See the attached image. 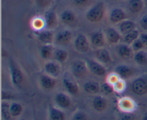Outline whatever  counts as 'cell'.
<instances>
[{
    "mask_svg": "<svg viewBox=\"0 0 147 120\" xmlns=\"http://www.w3.org/2000/svg\"><path fill=\"white\" fill-rule=\"evenodd\" d=\"M37 38L42 45H53L55 42V35L53 30L44 29L41 31L36 32Z\"/></svg>",
    "mask_w": 147,
    "mask_h": 120,
    "instance_id": "30bf717a",
    "label": "cell"
},
{
    "mask_svg": "<svg viewBox=\"0 0 147 120\" xmlns=\"http://www.w3.org/2000/svg\"><path fill=\"white\" fill-rule=\"evenodd\" d=\"M53 0H35L37 5L41 9H46L53 4Z\"/></svg>",
    "mask_w": 147,
    "mask_h": 120,
    "instance_id": "d590c367",
    "label": "cell"
},
{
    "mask_svg": "<svg viewBox=\"0 0 147 120\" xmlns=\"http://www.w3.org/2000/svg\"><path fill=\"white\" fill-rule=\"evenodd\" d=\"M74 48L80 53H86L89 51L90 47V40L83 33H78L74 40Z\"/></svg>",
    "mask_w": 147,
    "mask_h": 120,
    "instance_id": "277c9868",
    "label": "cell"
},
{
    "mask_svg": "<svg viewBox=\"0 0 147 120\" xmlns=\"http://www.w3.org/2000/svg\"><path fill=\"white\" fill-rule=\"evenodd\" d=\"M63 85H64L65 88L67 92L72 95H76L78 94L79 88L77 83L72 79H69V78H64L63 79Z\"/></svg>",
    "mask_w": 147,
    "mask_h": 120,
    "instance_id": "7402d4cb",
    "label": "cell"
},
{
    "mask_svg": "<svg viewBox=\"0 0 147 120\" xmlns=\"http://www.w3.org/2000/svg\"><path fill=\"white\" fill-rule=\"evenodd\" d=\"M119 106L121 110L125 112H128V113L134 112L136 107L135 102L132 99L128 97H125L121 99L119 102Z\"/></svg>",
    "mask_w": 147,
    "mask_h": 120,
    "instance_id": "d6986e66",
    "label": "cell"
},
{
    "mask_svg": "<svg viewBox=\"0 0 147 120\" xmlns=\"http://www.w3.org/2000/svg\"><path fill=\"white\" fill-rule=\"evenodd\" d=\"M144 0H129L128 9L133 14H139L143 10Z\"/></svg>",
    "mask_w": 147,
    "mask_h": 120,
    "instance_id": "ffe728a7",
    "label": "cell"
},
{
    "mask_svg": "<svg viewBox=\"0 0 147 120\" xmlns=\"http://www.w3.org/2000/svg\"><path fill=\"white\" fill-rule=\"evenodd\" d=\"M50 116L52 120H65V114L60 109L51 107L50 110Z\"/></svg>",
    "mask_w": 147,
    "mask_h": 120,
    "instance_id": "4dcf8cb0",
    "label": "cell"
},
{
    "mask_svg": "<svg viewBox=\"0 0 147 120\" xmlns=\"http://www.w3.org/2000/svg\"><path fill=\"white\" fill-rule=\"evenodd\" d=\"M107 101L103 96H97L93 99V106L97 112H103L107 107Z\"/></svg>",
    "mask_w": 147,
    "mask_h": 120,
    "instance_id": "cb8c5ba5",
    "label": "cell"
},
{
    "mask_svg": "<svg viewBox=\"0 0 147 120\" xmlns=\"http://www.w3.org/2000/svg\"><path fill=\"white\" fill-rule=\"evenodd\" d=\"M23 111L22 106L20 104L14 102L10 105V113L12 117H17L22 114Z\"/></svg>",
    "mask_w": 147,
    "mask_h": 120,
    "instance_id": "1f68e13d",
    "label": "cell"
},
{
    "mask_svg": "<svg viewBox=\"0 0 147 120\" xmlns=\"http://www.w3.org/2000/svg\"><path fill=\"white\" fill-rule=\"evenodd\" d=\"M113 86L114 91L117 92H122L124 90L125 88H126V83H125L124 81L120 79Z\"/></svg>",
    "mask_w": 147,
    "mask_h": 120,
    "instance_id": "e575fe53",
    "label": "cell"
},
{
    "mask_svg": "<svg viewBox=\"0 0 147 120\" xmlns=\"http://www.w3.org/2000/svg\"><path fill=\"white\" fill-rule=\"evenodd\" d=\"M116 53L121 58L125 60L134 58V51L132 49L131 46L126 43L119 44L116 47Z\"/></svg>",
    "mask_w": 147,
    "mask_h": 120,
    "instance_id": "4fadbf2b",
    "label": "cell"
},
{
    "mask_svg": "<svg viewBox=\"0 0 147 120\" xmlns=\"http://www.w3.org/2000/svg\"><path fill=\"white\" fill-rule=\"evenodd\" d=\"M109 21L113 24H119L125 20H127V14L121 8H113L109 14Z\"/></svg>",
    "mask_w": 147,
    "mask_h": 120,
    "instance_id": "5bb4252c",
    "label": "cell"
},
{
    "mask_svg": "<svg viewBox=\"0 0 147 120\" xmlns=\"http://www.w3.org/2000/svg\"><path fill=\"white\" fill-rule=\"evenodd\" d=\"M11 96L8 93V92H2V99H10Z\"/></svg>",
    "mask_w": 147,
    "mask_h": 120,
    "instance_id": "ee69618b",
    "label": "cell"
},
{
    "mask_svg": "<svg viewBox=\"0 0 147 120\" xmlns=\"http://www.w3.org/2000/svg\"><path fill=\"white\" fill-rule=\"evenodd\" d=\"M55 48L53 45H43L40 48V56L43 60H49L53 57Z\"/></svg>",
    "mask_w": 147,
    "mask_h": 120,
    "instance_id": "d4e9b609",
    "label": "cell"
},
{
    "mask_svg": "<svg viewBox=\"0 0 147 120\" xmlns=\"http://www.w3.org/2000/svg\"><path fill=\"white\" fill-rule=\"evenodd\" d=\"M83 89H84L86 93L94 94H97L100 92V86L97 82L89 81H87L86 83H84Z\"/></svg>",
    "mask_w": 147,
    "mask_h": 120,
    "instance_id": "4316f807",
    "label": "cell"
},
{
    "mask_svg": "<svg viewBox=\"0 0 147 120\" xmlns=\"http://www.w3.org/2000/svg\"><path fill=\"white\" fill-rule=\"evenodd\" d=\"M32 27L36 32L41 31L46 29L45 21L44 17H34L31 22Z\"/></svg>",
    "mask_w": 147,
    "mask_h": 120,
    "instance_id": "f546056e",
    "label": "cell"
},
{
    "mask_svg": "<svg viewBox=\"0 0 147 120\" xmlns=\"http://www.w3.org/2000/svg\"><path fill=\"white\" fill-rule=\"evenodd\" d=\"M90 2V0H72V3L76 7L81 8L88 5Z\"/></svg>",
    "mask_w": 147,
    "mask_h": 120,
    "instance_id": "74e56055",
    "label": "cell"
},
{
    "mask_svg": "<svg viewBox=\"0 0 147 120\" xmlns=\"http://www.w3.org/2000/svg\"><path fill=\"white\" fill-rule=\"evenodd\" d=\"M144 1H146V2H147V0H144Z\"/></svg>",
    "mask_w": 147,
    "mask_h": 120,
    "instance_id": "bcb514c9",
    "label": "cell"
},
{
    "mask_svg": "<svg viewBox=\"0 0 147 120\" xmlns=\"http://www.w3.org/2000/svg\"><path fill=\"white\" fill-rule=\"evenodd\" d=\"M70 70L73 76L78 79L85 77L88 74L89 69L86 61L80 59L74 60L70 64Z\"/></svg>",
    "mask_w": 147,
    "mask_h": 120,
    "instance_id": "7a4b0ae2",
    "label": "cell"
},
{
    "mask_svg": "<svg viewBox=\"0 0 147 120\" xmlns=\"http://www.w3.org/2000/svg\"><path fill=\"white\" fill-rule=\"evenodd\" d=\"M86 62L88 65L89 71L91 72L93 74L101 77L107 73V71L104 65L98 61L96 59L88 58Z\"/></svg>",
    "mask_w": 147,
    "mask_h": 120,
    "instance_id": "5b68a950",
    "label": "cell"
},
{
    "mask_svg": "<svg viewBox=\"0 0 147 120\" xmlns=\"http://www.w3.org/2000/svg\"><path fill=\"white\" fill-rule=\"evenodd\" d=\"M143 120H147V115H146L144 117Z\"/></svg>",
    "mask_w": 147,
    "mask_h": 120,
    "instance_id": "f6af8a7d",
    "label": "cell"
},
{
    "mask_svg": "<svg viewBox=\"0 0 147 120\" xmlns=\"http://www.w3.org/2000/svg\"><path fill=\"white\" fill-rule=\"evenodd\" d=\"M121 120H134V117L131 115H126L122 117Z\"/></svg>",
    "mask_w": 147,
    "mask_h": 120,
    "instance_id": "7bdbcfd3",
    "label": "cell"
},
{
    "mask_svg": "<svg viewBox=\"0 0 147 120\" xmlns=\"http://www.w3.org/2000/svg\"><path fill=\"white\" fill-rule=\"evenodd\" d=\"M55 100L56 104L63 109L68 108L71 103L69 96L64 93H58L56 94Z\"/></svg>",
    "mask_w": 147,
    "mask_h": 120,
    "instance_id": "603a6c76",
    "label": "cell"
},
{
    "mask_svg": "<svg viewBox=\"0 0 147 120\" xmlns=\"http://www.w3.org/2000/svg\"><path fill=\"white\" fill-rule=\"evenodd\" d=\"M40 84L42 88L47 90L53 89L55 86V79L53 76H50L47 74H43L40 76Z\"/></svg>",
    "mask_w": 147,
    "mask_h": 120,
    "instance_id": "44dd1931",
    "label": "cell"
},
{
    "mask_svg": "<svg viewBox=\"0 0 147 120\" xmlns=\"http://www.w3.org/2000/svg\"><path fill=\"white\" fill-rule=\"evenodd\" d=\"M46 29L53 30L58 25V18L54 11L47 12L44 17Z\"/></svg>",
    "mask_w": 147,
    "mask_h": 120,
    "instance_id": "ac0fdd59",
    "label": "cell"
},
{
    "mask_svg": "<svg viewBox=\"0 0 147 120\" xmlns=\"http://www.w3.org/2000/svg\"><path fill=\"white\" fill-rule=\"evenodd\" d=\"M139 39L143 42V43L145 45V46L147 47V33H141L140 35H139Z\"/></svg>",
    "mask_w": 147,
    "mask_h": 120,
    "instance_id": "b9f144b4",
    "label": "cell"
},
{
    "mask_svg": "<svg viewBox=\"0 0 147 120\" xmlns=\"http://www.w3.org/2000/svg\"><path fill=\"white\" fill-rule=\"evenodd\" d=\"M68 58V53L63 48H55L53 53V58L55 61L60 63H63L67 60Z\"/></svg>",
    "mask_w": 147,
    "mask_h": 120,
    "instance_id": "484cf974",
    "label": "cell"
},
{
    "mask_svg": "<svg viewBox=\"0 0 147 120\" xmlns=\"http://www.w3.org/2000/svg\"><path fill=\"white\" fill-rule=\"evenodd\" d=\"M60 20L63 24L69 27L75 26L78 22L77 15L71 9H65L60 13Z\"/></svg>",
    "mask_w": 147,
    "mask_h": 120,
    "instance_id": "8992f818",
    "label": "cell"
},
{
    "mask_svg": "<svg viewBox=\"0 0 147 120\" xmlns=\"http://www.w3.org/2000/svg\"><path fill=\"white\" fill-rule=\"evenodd\" d=\"M106 41L111 45H117L123 39V36L120 32L113 27H109L105 32Z\"/></svg>",
    "mask_w": 147,
    "mask_h": 120,
    "instance_id": "ba28073f",
    "label": "cell"
},
{
    "mask_svg": "<svg viewBox=\"0 0 147 120\" xmlns=\"http://www.w3.org/2000/svg\"><path fill=\"white\" fill-rule=\"evenodd\" d=\"M139 25L141 28L144 30V31L147 32V13L144 15L142 16V18L139 20Z\"/></svg>",
    "mask_w": 147,
    "mask_h": 120,
    "instance_id": "60d3db41",
    "label": "cell"
},
{
    "mask_svg": "<svg viewBox=\"0 0 147 120\" xmlns=\"http://www.w3.org/2000/svg\"><path fill=\"white\" fill-rule=\"evenodd\" d=\"M132 92L138 96H143L147 93V83L142 78L135 79L131 85Z\"/></svg>",
    "mask_w": 147,
    "mask_h": 120,
    "instance_id": "9a60e30c",
    "label": "cell"
},
{
    "mask_svg": "<svg viewBox=\"0 0 147 120\" xmlns=\"http://www.w3.org/2000/svg\"><path fill=\"white\" fill-rule=\"evenodd\" d=\"M106 14V5L103 1H99L90 7L86 13V18L90 22L96 23L101 21Z\"/></svg>",
    "mask_w": 147,
    "mask_h": 120,
    "instance_id": "6da1fadb",
    "label": "cell"
},
{
    "mask_svg": "<svg viewBox=\"0 0 147 120\" xmlns=\"http://www.w3.org/2000/svg\"><path fill=\"white\" fill-rule=\"evenodd\" d=\"M44 70L46 74L56 78L61 73V66L60 63L55 60H47L44 65Z\"/></svg>",
    "mask_w": 147,
    "mask_h": 120,
    "instance_id": "9c48e42d",
    "label": "cell"
},
{
    "mask_svg": "<svg viewBox=\"0 0 147 120\" xmlns=\"http://www.w3.org/2000/svg\"><path fill=\"white\" fill-rule=\"evenodd\" d=\"M73 39V33L70 30H63L58 32L55 35V42L60 45H66L71 42Z\"/></svg>",
    "mask_w": 147,
    "mask_h": 120,
    "instance_id": "8fae6325",
    "label": "cell"
},
{
    "mask_svg": "<svg viewBox=\"0 0 147 120\" xmlns=\"http://www.w3.org/2000/svg\"><path fill=\"white\" fill-rule=\"evenodd\" d=\"M1 115L4 120H10L11 117L10 113V106L6 102H3L1 104Z\"/></svg>",
    "mask_w": 147,
    "mask_h": 120,
    "instance_id": "d6a6232c",
    "label": "cell"
},
{
    "mask_svg": "<svg viewBox=\"0 0 147 120\" xmlns=\"http://www.w3.org/2000/svg\"><path fill=\"white\" fill-rule=\"evenodd\" d=\"M100 89L102 90V92H104V93L106 94H112L113 92H114L113 86H112L111 84H110L109 83H108V82L102 84V86H100Z\"/></svg>",
    "mask_w": 147,
    "mask_h": 120,
    "instance_id": "8d00e7d4",
    "label": "cell"
},
{
    "mask_svg": "<svg viewBox=\"0 0 147 120\" xmlns=\"http://www.w3.org/2000/svg\"><path fill=\"white\" fill-rule=\"evenodd\" d=\"M145 47H146L145 45L144 44L143 42L139 39V37L137 40H135V41L131 44V47L132 49H133L134 51V53L135 52L139 51V50H144V48Z\"/></svg>",
    "mask_w": 147,
    "mask_h": 120,
    "instance_id": "836d02e7",
    "label": "cell"
},
{
    "mask_svg": "<svg viewBox=\"0 0 147 120\" xmlns=\"http://www.w3.org/2000/svg\"><path fill=\"white\" fill-rule=\"evenodd\" d=\"M21 120H25V119H21Z\"/></svg>",
    "mask_w": 147,
    "mask_h": 120,
    "instance_id": "7dc6e473",
    "label": "cell"
},
{
    "mask_svg": "<svg viewBox=\"0 0 147 120\" xmlns=\"http://www.w3.org/2000/svg\"><path fill=\"white\" fill-rule=\"evenodd\" d=\"M90 45L96 49L104 47L106 43L105 34L101 31L93 32L90 34Z\"/></svg>",
    "mask_w": 147,
    "mask_h": 120,
    "instance_id": "52a82bcc",
    "label": "cell"
},
{
    "mask_svg": "<svg viewBox=\"0 0 147 120\" xmlns=\"http://www.w3.org/2000/svg\"><path fill=\"white\" fill-rule=\"evenodd\" d=\"M114 72L122 79H126L131 78L134 74L135 70L134 68L127 65L121 64L118 65L115 68Z\"/></svg>",
    "mask_w": 147,
    "mask_h": 120,
    "instance_id": "2e32d148",
    "label": "cell"
},
{
    "mask_svg": "<svg viewBox=\"0 0 147 120\" xmlns=\"http://www.w3.org/2000/svg\"><path fill=\"white\" fill-rule=\"evenodd\" d=\"M134 60L139 66H146L147 65V52L144 50L135 52Z\"/></svg>",
    "mask_w": 147,
    "mask_h": 120,
    "instance_id": "83f0119b",
    "label": "cell"
},
{
    "mask_svg": "<svg viewBox=\"0 0 147 120\" xmlns=\"http://www.w3.org/2000/svg\"><path fill=\"white\" fill-rule=\"evenodd\" d=\"M118 30L120 32L122 36L127 35L128 33L134 31L136 29V24L134 21L131 20H125L118 24Z\"/></svg>",
    "mask_w": 147,
    "mask_h": 120,
    "instance_id": "e0dca14e",
    "label": "cell"
},
{
    "mask_svg": "<svg viewBox=\"0 0 147 120\" xmlns=\"http://www.w3.org/2000/svg\"><path fill=\"white\" fill-rule=\"evenodd\" d=\"M73 120H88L87 115L83 112L79 111L74 114L73 117Z\"/></svg>",
    "mask_w": 147,
    "mask_h": 120,
    "instance_id": "ab89813d",
    "label": "cell"
},
{
    "mask_svg": "<svg viewBox=\"0 0 147 120\" xmlns=\"http://www.w3.org/2000/svg\"><path fill=\"white\" fill-rule=\"evenodd\" d=\"M121 78L114 72V73H111V74L108 76V83H109L110 84H111L112 86H113V85H114Z\"/></svg>",
    "mask_w": 147,
    "mask_h": 120,
    "instance_id": "f35d334b",
    "label": "cell"
},
{
    "mask_svg": "<svg viewBox=\"0 0 147 120\" xmlns=\"http://www.w3.org/2000/svg\"><path fill=\"white\" fill-rule=\"evenodd\" d=\"M95 56L96 60L103 65H111L113 63L111 53L105 47L96 49L95 51Z\"/></svg>",
    "mask_w": 147,
    "mask_h": 120,
    "instance_id": "7c38bea8",
    "label": "cell"
},
{
    "mask_svg": "<svg viewBox=\"0 0 147 120\" xmlns=\"http://www.w3.org/2000/svg\"><path fill=\"white\" fill-rule=\"evenodd\" d=\"M139 35H140V33H139V31L136 29L134 31L131 32V33H128L126 35L123 36V43H126V44L129 45H131L132 43L135 41L136 40H137L139 37Z\"/></svg>",
    "mask_w": 147,
    "mask_h": 120,
    "instance_id": "f1b7e54d",
    "label": "cell"
},
{
    "mask_svg": "<svg viewBox=\"0 0 147 120\" xmlns=\"http://www.w3.org/2000/svg\"><path fill=\"white\" fill-rule=\"evenodd\" d=\"M9 70L11 73V79L13 84L15 86H20L24 81V74L21 69L19 68L17 63L13 60H9Z\"/></svg>",
    "mask_w": 147,
    "mask_h": 120,
    "instance_id": "3957f363",
    "label": "cell"
}]
</instances>
